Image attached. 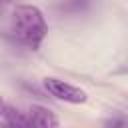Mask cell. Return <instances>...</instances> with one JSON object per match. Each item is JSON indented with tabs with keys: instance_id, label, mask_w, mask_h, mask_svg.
Returning <instances> with one entry per match:
<instances>
[{
	"instance_id": "6da1fadb",
	"label": "cell",
	"mask_w": 128,
	"mask_h": 128,
	"mask_svg": "<svg viewBox=\"0 0 128 128\" xmlns=\"http://www.w3.org/2000/svg\"><path fill=\"white\" fill-rule=\"evenodd\" d=\"M12 34L24 46L38 50L48 34V24L40 8L32 4H20L12 12Z\"/></svg>"
},
{
	"instance_id": "3957f363",
	"label": "cell",
	"mask_w": 128,
	"mask_h": 128,
	"mask_svg": "<svg viewBox=\"0 0 128 128\" xmlns=\"http://www.w3.org/2000/svg\"><path fill=\"white\" fill-rule=\"evenodd\" d=\"M24 124L26 128H60L58 116L40 104H34L28 108V112H24Z\"/></svg>"
},
{
	"instance_id": "5b68a950",
	"label": "cell",
	"mask_w": 128,
	"mask_h": 128,
	"mask_svg": "<svg viewBox=\"0 0 128 128\" xmlns=\"http://www.w3.org/2000/svg\"><path fill=\"white\" fill-rule=\"evenodd\" d=\"M2 106H4V102H2V96H0V108H2Z\"/></svg>"
},
{
	"instance_id": "7a4b0ae2",
	"label": "cell",
	"mask_w": 128,
	"mask_h": 128,
	"mask_svg": "<svg viewBox=\"0 0 128 128\" xmlns=\"http://www.w3.org/2000/svg\"><path fill=\"white\" fill-rule=\"evenodd\" d=\"M42 84H44V90L50 96H54L56 100H62L68 104H84L88 100V94L82 88H78L70 82H64L60 78H44Z\"/></svg>"
},
{
	"instance_id": "277c9868",
	"label": "cell",
	"mask_w": 128,
	"mask_h": 128,
	"mask_svg": "<svg viewBox=\"0 0 128 128\" xmlns=\"http://www.w3.org/2000/svg\"><path fill=\"white\" fill-rule=\"evenodd\" d=\"M2 114H4V124L0 126V128H26V124H24V112H20V110H16V108H12V106H2Z\"/></svg>"
}]
</instances>
